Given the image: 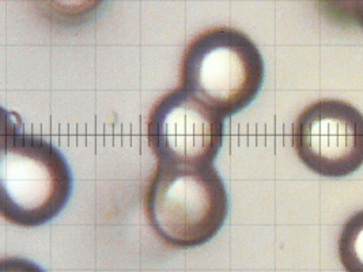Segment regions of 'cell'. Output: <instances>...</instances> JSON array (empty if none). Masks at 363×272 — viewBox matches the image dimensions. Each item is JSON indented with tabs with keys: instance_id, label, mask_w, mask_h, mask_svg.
<instances>
[{
	"instance_id": "cell-2",
	"label": "cell",
	"mask_w": 363,
	"mask_h": 272,
	"mask_svg": "<svg viewBox=\"0 0 363 272\" xmlns=\"http://www.w3.org/2000/svg\"><path fill=\"white\" fill-rule=\"evenodd\" d=\"M145 210L158 237L174 248H195L218 234L229 212V195L213 164H157Z\"/></svg>"
},
{
	"instance_id": "cell-3",
	"label": "cell",
	"mask_w": 363,
	"mask_h": 272,
	"mask_svg": "<svg viewBox=\"0 0 363 272\" xmlns=\"http://www.w3.org/2000/svg\"><path fill=\"white\" fill-rule=\"evenodd\" d=\"M264 72L262 52L248 34L219 26L198 34L185 48L180 86L226 119L257 97Z\"/></svg>"
},
{
	"instance_id": "cell-9",
	"label": "cell",
	"mask_w": 363,
	"mask_h": 272,
	"mask_svg": "<svg viewBox=\"0 0 363 272\" xmlns=\"http://www.w3.org/2000/svg\"><path fill=\"white\" fill-rule=\"evenodd\" d=\"M1 272H45L35 263L21 257H4L0 263Z\"/></svg>"
},
{
	"instance_id": "cell-5",
	"label": "cell",
	"mask_w": 363,
	"mask_h": 272,
	"mask_svg": "<svg viewBox=\"0 0 363 272\" xmlns=\"http://www.w3.org/2000/svg\"><path fill=\"white\" fill-rule=\"evenodd\" d=\"M291 142L308 169L324 177H346L363 165V115L348 102L318 100L298 115Z\"/></svg>"
},
{
	"instance_id": "cell-1",
	"label": "cell",
	"mask_w": 363,
	"mask_h": 272,
	"mask_svg": "<svg viewBox=\"0 0 363 272\" xmlns=\"http://www.w3.org/2000/svg\"><path fill=\"white\" fill-rule=\"evenodd\" d=\"M66 157L50 142L30 135L4 115L0 153V211L6 221L34 227L52 221L72 193Z\"/></svg>"
},
{
	"instance_id": "cell-10",
	"label": "cell",
	"mask_w": 363,
	"mask_h": 272,
	"mask_svg": "<svg viewBox=\"0 0 363 272\" xmlns=\"http://www.w3.org/2000/svg\"><path fill=\"white\" fill-rule=\"evenodd\" d=\"M357 22L362 26L363 29V0L361 1V6H359V10H358V17H357Z\"/></svg>"
},
{
	"instance_id": "cell-8",
	"label": "cell",
	"mask_w": 363,
	"mask_h": 272,
	"mask_svg": "<svg viewBox=\"0 0 363 272\" xmlns=\"http://www.w3.org/2000/svg\"><path fill=\"white\" fill-rule=\"evenodd\" d=\"M362 0H320L330 17L342 22H357Z\"/></svg>"
},
{
	"instance_id": "cell-7",
	"label": "cell",
	"mask_w": 363,
	"mask_h": 272,
	"mask_svg": "<svg viewBox=\"0 0 363 272\" xmlns=\"http://www.w3.org/2000/svg\"><path fill=\"white\" fill-rule=\"evenodd\" d=\"M339 260L346 272H363V210L347 220L337 239Z\"/></svg>"
},
{
	"instance_id": "cell-4",
	"label": "cell",
	"mask_w": 363,
	"mask_h": 272,
	"mask_svg": "<svg viewBox=\"0 0 363 272\" xmlns=\"http://www.w3.org/2000/svg\"><path fill=\"white\" fill-rule=\"evenodd\" d=\"M223 118L182 86L154 103L147 120L150 149L160 164H213L223 142Z\"/></svg>"
},
{
	"instance_id": "cell-6",
	"label": "cell",
	"mask_w": 363,
	"mask_h": 272,
	"mask_svg": "<svg viewBox=\"0 0 363 272\" xmlns=\"http://www.w3.org/2000/svg\"><path fill=\"white\" fill-rule=\"evenodd\" d=\"M105 0H34L41 16L63 28L79 26L94 17Z\"/></svg>"
}]
</instances>
